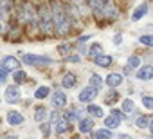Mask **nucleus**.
<instances>
[{"instance_id":"obj_32","label":"nucleus","mask_w":153,"mask_h":139,"mask_svg":"<svg viewBox=\"0 0 153 139\" xmlns=\"http://www.w3.org/2000/svg\"><path fill=\"white\" fill-rule=\"evenodd\" d=\"M117 99H119V92H114V90H112V92L106 96V103H112V101H117Z\"/></svg>"},{"instance_id":"obj_35","label":"nucleus","mask_w":153,"mask_h":139,"mask_svg":"<svg viewBox=\"0 0 153 139\" xmlns=\"http://www.w3.org/2000/svg\"><path fill=\"white\" fill-rule=\"evenodd\" d=\"M112 42H114L115 45H119V43L123 42V34H121V33H115V34L112 36Z\"/></svg>"},{"instance_id":"obj_22","label":"nucleus","mask_w":153,"mask_h":139,"mask_svg":"<svg viewBox=\"0 0 153 139\" xmlns=\"http://www.w3.org/2000/svg\"><path fill=\"white\" fill-rule=\"evenodd\" d=\"M103 83H105V81H103V78H101L99 74H92V76H90V81H88V85H90V87H94V89L101 90V89H103Z\"/></svg>"},{"instance_id":"obj_21","label":"nucleus","mask_w":153,"mask_h":139,"mask_svg":"<svg viewBox=\"0 0 153 139\" xmlns=\"http://www.w3.org/2000/svg\"><path fill=\"white\" fill-rule=\"evenodd\" d=\"M49 96H51V87H47V85H42V87H38L34 90V98L36 99H45Z\"/></svg>"},{"instance_id":"obj_13","label":"nucleus","mask_w":153,"mask_h":139,"mask_svg":"<svg viewBox=\"0 0 153 139\" xmlns=\"http://www.w3.org/2000/svg\"><path fill=\"white\" fill-rule=\"evenodd\" d=\"M47 119H49V110H47V107L38 105V107L34 108V121H36V123H43V121H47Z\"/></svg>"},{"instance_id":"obj_6","label":"nucleus","mask_w":153,"mask_h":139,"mask_svg":"<svg viewBox=\"0 0 153 139\" xmlns=\"http://www.w3.org/2000/svg\"><path fill=\"white\" fill-rule=\"evenodd\" d=\"M20 60L18 58H15V56H4L2 58V63H0V67H2L4 69V71L6 72H15V71H18V69H20Z\"/></svg>"},{"instance_id":"obj_17","label":"nucleus","mask_w":153,"mask_h":139,"mask_svg":"<svg viewBox=\"0 0 153 139\" xmlns=\"http://www.w3.org/2000/svg\"><path fill=\"white\" fill-rule=\"evenodd\" d=\"M70 130H72V125H70L68 121H65V119H61L59 123L54 125V132H56V135H63V134H67V132H70Z\"/></svg>"},{"instance_id":"obj_25","label":"nucleus","mask_w":153,"mask_h":139,"mask_svg":"<svg viewBox=\"0 0 153 139\" xmlns=\"http://www.w3.org/2000/svg\"><path fill=\"white\" fill-rule=\"evenodd\" d=\"M133 110H135V103H133L130 98L123 99V112H124V114H131Z\"/></svg>"},{"instance_id":"obj_31","label":"nucleus","mask_w":153,"mask_h":139,"mask_svg":"<svg viewBox=\"0 0 153 139\" xmlns=\"http://www.w3.org/2000/svg\"><path fill=\"white\" fill-rule=\"evenodd\" d=\"M140 101H142L144 108L153 110V96H142V98H140Z\"/></svg>"},{"instance_id":"obj_16","label":"nucleus","mask_w":153,"mask_h":139,"mask_svg":"<svg viewBox=\"0 0 153 139\" xmlns=\"http://www.w3.org/2000/svg\"><path fill=\"white\" fill-rule=\"evenodd\" d=\"M87 112L90 114V117H105V108L101 105H96V103H90L88 107H85Z\"/></svg>"},{"instance_id":"obj_15","label":"nucleus","mask_w":153,"mask_h":139,"mask_svg":"<svg viewBox=\"0 0 153 139\" xmlns=\"http://www.w3.org/2000/svg\"><path fill=\"white\" fill-rule=\"evenodd\" d=\"M94 63H96L97 67H101V69H108V67L114 63V58H112L110 54H101V56H97V58L94 60Z\"/></svg>"},{"instance_id":"obj_20","label":"nucleus","mask_w":153,"mask_h":139,"mask_svg":"<svg viewBox=\"0 0 153 139\" xmlns=\"http://www.w3.org/2000/svg\"><path fill=\"white\" fill-rule=\"evenodd\" d=\"M101 54H103V45H101V43H92L90 51L87 52V56H88L90 60H96V58L101 56Z\"/></svg>"},{"instance_id":"obj_28","label":"nucleus","mask_w":153,"mask_h":139,"mask_svg":"<svg viewBox=\"0 0 153 139\" xmlns=\"http://www.w3.org/2000/svg\"><path fill=\"white\" fill-rule=\"evenodd\" d=\"M51 130H52V125H51L49 121L40 123V132H42V135H43V137H51Z\"/></svg>"},{"instance_id":"obj_2","label":"nucleus","mask_w":153,"mask_h":139,"mask_svg":"<svg viewBox=\"0 0 153 139\" xmlns=\"http://www.w3.org/2000/svg\"><path fill=\"white\" fill-rule=\"evenodd\" d=\"M36 25H38V29H40L42 34H45V36H52L54 34L51 9H49V4H45V2H42V4L36 6Z\"/></svg>"},{"instance_id":"obj_23","label":"nucleus","mask_w":153,"mask_h":139,"mask_svg":"<svg viewBox=\"0 0 153 139\" xmlns=\"http://www.w3.org/2000/svg\"><path fill=\"white\" fill-rule=\"evenodd\" d=\"M56 51L59 52V56H70L72 54V43H59L56 47Z\"/></svg>"},{"instance_id":"obj_41","label":"nucleus","mask_w":153,"mask_h":139,"mask_svg":"<svg viewBox=\"0 0 153 139\" xmlns=\"http://www.w3.org/2000/svg\"><path fill=\"white\" fill-rule=\"evenodd\" d=\"M149 139H153V135H149Z\"/></svg>"},{"instance_id":"obj_24","label":"nucleus","mask_w":153,"mask_h":139,"mask_svg":"<svg viewBox=\"0 0 153 139\" xmlns=\"http://www.w3.org/2000/svg\"><path fill=\"white\" fill-rule=\"evenodd\" d=\"M112 130L108 128H101V130H96L94 132V139H112Z\"/></svg>"},{"instance_id":"obj_18","label":"nucleus","mask_w":153,"mask_h":139,"mask_svg":"<svg viewBox=\"0 0 153 139\" xmlns=\"http://www.w3.org/2000/svg\"><path fill=\"white\" fill-rule=\"evenodd\" d=\"M121 126V119L119 117H115V116H106L105 117V128H108V130H112V128H119Z\"/></svg>"},{"instance_id":"obj_14","label":"nucleus","mask_w":153,"mask_h":139,"mask_svg":"<svg viewBox=\"0 0 153 139\" xmlns=\"http://www.w3.org/2000/svg\"><path fill=\"white\" fill-rule=\"evenodd\" d=\"M78 123H79V132L81 134H90L94 130V119L92 117H83Z\"/></svg>"},{"instance_id":"obj_4","label":"nucleus","mask_w":153,"mask_h":139,"mask_svg":"<svg viewBox=\"0 0 153 139\" xmlns=\"http://www.w3.org/2000/svg\"><path fill=\"white\" fill-rule=\"evenodd\" d=\"M99 96V90L97 89H94V87H90V85H87L85 89H81V92L78 94V99L81 101V103H94V99Z\"/></svg>"},{"instance_id":"obj_10","label":"nucleus","mask_w":153,"mask_h":139,"mask_svg":"<svg viewBox=\"0 0 153 139\" xmlns=\"http://www.w3.org/2000/svg\"><path fill=\"white\" fill-rule=\"evenodd\" d=\"M148 9H149V6H148L146 2L139 4V6L133 9V13H131V22H139V20H142V18L148 15Z\"/></svg>"},{"instance_id":"obj_3","label":"nucleus","mask_w":153,"mask_h":139,"mask_svg":"<svg viewBox=\"0 0 153 139\" xmlns=\"http://www.w3.org/2000/svg\"><path fill=\"white\" fill-rule=\"evenodd\" d=\"M22 61L31 67H47L54 63L51 56H42V54H22Z\"/></svg>"},{"instance_id":"obj_7","label":"nucleus","mask_w":153,"mask_h":139,"mask_svg":"<svg viewBox=\"0 0 153 139\" xmlns=\"http://www.w3.org/2000/svg\"><path fill=\"white\" fill-rule=\"evenodd\" d=\"M6 121H7V125H11V126H22V125L25 123V117H24V114L18 112V110H9V112L6 114Z\"/></svg>"},{"instance_id":"obj_12","label":"nucleus","mask_w":153,"mask_h":139,"mask_svg":"<svg viewBox=\"0 0 153 139\" xmlns=\"http://www.w3.org/2000/svg\"><path fill=\"white\" fill-rule=\"evenodd\" d=\"M76 85H78V78H76V74L65 72L63 78H61V87H63V89H74Z\"/></svg>"},{"instance_id":"obj_36","label":"nucleus","mask_w":153,"mask_h":139,"mask_svg":"<svg viewBox=\"0 0 153 139\" xmlns=\"http://www.w3.org/2000/svg\"><path fill=\"white\" fill-rule=\"evenodd\" d=\"M6 81H7V72L0 67V83H6Z\"/></svg>"},{"instance_id":"obj_9","label":"nucleus","mask_w":153,"mask_h":139,"mask_svg":"<svg viewBox=\"0 0 153 139\" xmlns=\"http://www.w3.org/2000/svg\"><path fill=\"white\" fill-rule=\"evenodd\" d=\"M137 80L140 81H149L153 80V65H144V67H139V71H137Z\"/></svg>"},{"instance_id":"obj_40","label":"nucleus","mask_w":153,"mask_h":139,"mask_svg":"<svg viewBox=\"0 0 153 139\" xmlns=\"http://www.w3.org/2000/svg\"><path fill=\"white\" fill-rule=\"evenodd\" d=\"M4 34V25H2V22H0V36Z\"/></svg>"},{"instance_id":"obj_37","label":"nucleus","mask_w":153,"mask_h":139,"mask_svg":"<svg viewBox=\"0 0 153 139\" xmlns=\"http://www.w3.org/2000/svg\"><path fill=\"white\" fill-rule=\"evenodd\" d=\"M115 139H131V135L130 134H119V135H115Z\"/></svg>"},{"instance_id":"obj_1","label":"nucleus","mask_w":153,"mask_h":139,"mask_svg":"<svg viewBox=\"0 0 153 139\" xmlns=\"http://www.w3.org/2000/svg\"><path fill=\"white\" fill-rule=\"evenodd\" d=\"M49 9H51L54 33L58 36H68L74 29V24H72V20L68 18V15L65 11V4L61 0H49Z\"/></svg>"},{"instance_id":"obj_5","label":"nucleus","mask_w":153,"mask_h":139,"mask_svg":"<svg viewBox=\"0 0 153 139\" xmlns=\"http://www.w3.org/2000/svg\"><path fill=\"white\" fill-rule=\"evenodd\" d=\"M4 99L7 101V103H18L20 99H22V90L18 89V85H9L7 89H6V92H4Z\"/></svg>"},{"instance_id":"obj_38","label":"nucleus","mask_w":153,"mask_h":139,"mask_svg":"<svg viewBox=\"0 0 153 139\" xmlns=\"http://www.w3.org/2000/svg\"><path fill=\"white\" fill-rule=\"evenodd\" d=\"M2 139H18V135H15V134H6Z\"/></svg>"},{"instance_id":"obj_34","label":"nucleus","mask_w":153,"mask_h":139,"mask_svg":"<svg viewBox=\"0 0 153 139\" xmlns=\"http://www.w3.org/2000/svg\"><path fill=\"white\" fill-rule=\"evenodd\" d=\"M67 61H68V63H79V61H81V56L70 54V56H67Z\"/></svg>"},{"instance_id":"obj_8","label":"nucleus","mask_w":153,"mask_h":139,"mask_svg":"<svg viewBox=\"0 0 153 139\" xmlns=\"http://www.w3.org/2000/svg\"><path fill=\"white\" fill-rule=\"evenodd\" d=\"M51 103H52V107H54L56 110L63 108V107L67 105V96H65V92H63V90H56V92H52V96H51Z\"/></svg>"},{"instance_id":"obj_33","label":"nucleus","mask_w":153,"mask_h":139,"mask_svg":"<svg viewBox=\"0 0 153 139\" xmlns=\"http://www.w3.org/2000/svg\"><path fill=\"white\" fill-rule=\"evenodd\" d=\"M110 114H112V116H115V117H119L121 121H124V117H126V114H124V112H121V110H115V108H112V110H110Z\"/></svg>"},{"instance_id":"obj_30","label":"nucleus","mask_w":153,"mask_h":139,"mask_svg":"<svg viewBox=\"0 0 153 139\" xmlns=\"http://www.w3.org/2000/svg\"><path fill=\"white\" fill-rule=\"evenodd\" d=\"M128 67H131V69H139V67H140V56L131 54V56L128 58Z\"/></svg>"},{"instance_id":"obj_27","label":"nucleus","mask_w":153,"mask_h":139,"mask_svg":"<svg viewBox=\"0 0 153 139\" xmlns=\"http://www.w3.org/2000/svg\"><path fill=\"white\" fill-rule=\"evenodd\" d=\"M149 117L148 116H139L137 119H135V126L137 128H148V125H149Z\"/></svg>"},{"instance_id":"obj_26","label":"nucleus","mask_w":153,"mask_h":139,"mask_svg":"<svg viewBox=\"0 0 153 139\" xmlns=\"http://www.w3.org/2000/svg\"><path fill=\"white\" fill-rule=\"evenodd\" d=\"M61 119H63V114H61L59 110H56V108L49 114V123H51V125H56V123H59Z\"/></svg>"},{"instance_id":"obj_19","label":"nucleus","mask_w":153,"mask_h":139,"mask_svg":"<svg viewBox=\"0 0 153 139\" xmlns=\"http://www.w3.org/2000/svg\"><path fill=\"white\" fill-rule=\"evenodd\" d=\"M13 81H15V85H22V83H25V81H27V72L22 71V69L15 71V72H13Z\"/></svg>"},{"instance_id":"obj_39","label":"nucleus","mask_w":153,"mask_h":139,"mask_svg":"<svg viewBox=\"0 0 153 139\" xmlns=\"http://www.w3.org/2000/svg\"><path fill=\"white\" fill-rule=\"evenodd\" d=\"M148 128H149V132H151V135H153V119L149 121V125H148Z\"/></svg>"},{"instance_id":"obj_11","label":"nucleus","mask_w":153,"mask_h":139,"mask_svg":"<svg viewBox=\"0 0 153 139\" xmlns=\"http://www.w3.org/2000/svg\"><path fill=\"white\" fill-rule=\"evenodd\" d=\"M123 81H124V78H123L121 72H112V74L106 76V85H108L110 89H115V87L123 85Z\"/></svg>"},{"instance_id":"obj_29","label":"nucleus","mask_w":153,"mask_h":139,"mask_svg":"<svg viewBox=\"0 0 153 139\" xmlns=\"http://www.w3.org/2000/svg\"><path fill=\"white\" fill-rule=\"evenodd\" d=\"M139 43L153 49V34H142V36H139Z\"/></svg>"}]
</instances>
